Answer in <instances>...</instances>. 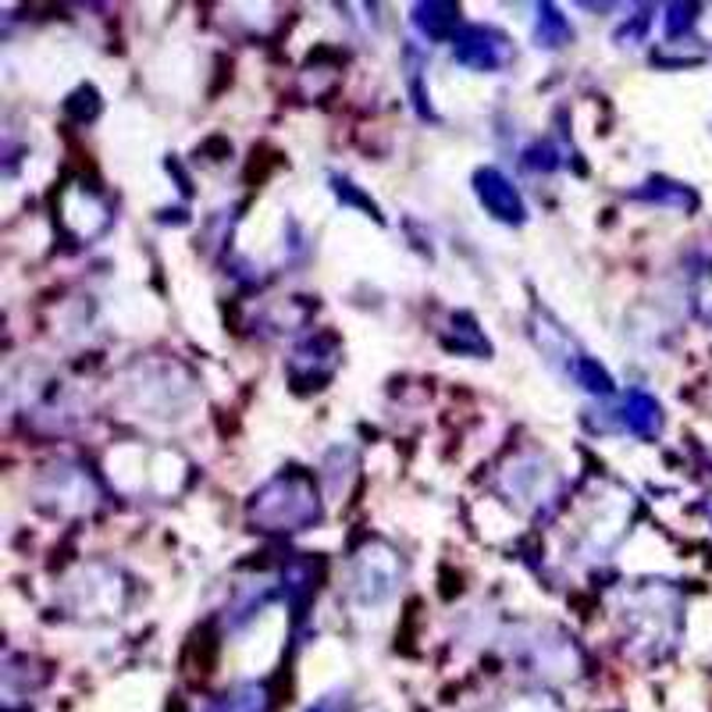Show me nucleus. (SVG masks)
Returning <instances> with one entry per match:
<instances>
[{"label": "nucleus", "mask_w": 712, "mask_h": 712, "mask_svg": "<svg viewBox=\"0 0 712 712\" xmlns=\"http://www.w3.org/2000/svg\"><path fill=\"white\" fill-rule=\"evenodd\" d=\"M457 58L463 64H471V68H499L502 61L510 58V50H507V40H502L499 33H491V29H482V25H474V29H467L457 40Z\"/></svg>", "instance_id": "f03ea898"}, {"label": "nucleus", "mask_w": 712, "mask_h": 712, "mask_svg": "<svg viewBox=\"0 0 712 712\" xmlns=\"http://www.w3.org/2000/svg\"><path fill=\"white\" fill-rule=\"evenodd\" d=\"M250 513H253V521H261L267 530H300L321 516L314 488H310V482L300 474L271 482L261 496H257Z\"/></svg>", "instance_id": "f257e3e1"}, {"label": "nucleus", "mask_w": 712, "mask_h": 712, "mask_svg": "<svg viewBox=\"0 0 712 712\" xmlns=\"http://www.w3.org/2000/svg\"><path fill=\"white\" fill-rule=\"evenodd\" d=\"M477 197H482V203L488 207L491 214L499 217V222H524V200H521V192H516L507 178H502L499 172H482L477 175Z\"/></svg>", "instance_id": "7ed1b4c3"}, {"label": "nucleus", "mask_w": 712, "mask_h": 712, "mask_svg": "<svg viewBox=\"0 0 712 712\" xmlns=\"http://www.w3.org/2000/svg\"><path fill=\"white\" fill-rule=\"evenodd\" d=\"M392 585H396V560L392 552L385 555H374L371 552L360 560V574H357V595L360 602H382L385 595H392Z\"/></svg>", "instance_id": "20e7f679"}, {"label": "nucleus", "mask_w": 712, "mask_h": 712, "mask_svg": "<svg viewBox=\"0 0 712 712\" xmlns=\"http://www.w3.org/2000/svg\"><path fill=\"white\" fill-rule=\"evenodd\" d=\"M457 15H460V11L452 4H421L417 8V25L427 36H432V40H438V36H446L452 25H457Z\"/></svg>", "instance_id": "423d86ee"}, {"label": "nucleus", "mask_w": 712, "mask_h": 712, "mask_svg": "<svg viewBox=\"0 0 712 712\" xmlns=\"http://www.w3.org/2000/svg\"><path fill=\"white\" fill-rule=\"evenodd\" d=\"M538 40L546 47H563L570 40V25L555 8H541L538 11Z\"/></svg>", "instance_id": "0eeeda50"}, {"label": "nucleus", "mask_w": 712, "mask_h": 712, "mask_svg": "<svg viewBox=\"0 0 712 712\" xmlns=\"http://www.w3.org/2000/svg\"><path fill=\"white\" fill-rule=\"evenodd\" d=\"M695 300H698V310H702V317L712 321V267L702 275V282H698Z\"/></svg>", "instance_id": "1a4fd4ad"}, {"label": "nucleus", "mask_w": 712, "mask_h": 712, "mask_svg": "<svg viewBox=\"0 0 712 712\" xmlns=\"http://www.w3.org/2000/svg\"><path fill=\"white\" fill-rule=\"evenodd\" d=\"M574 378L588 388V392H610V378H605V371L595 364L588 357H577L574 364Z\"/></svg>", "instance_id": "6e6552de"}, {"label": "nucleus", "mask_w": 712, "mask_h": 712, "mask_svg": "<svg viewBox=\"0 0 712 712\" xmlns=\"http://www.w3.org/2000/svg\"><path fill=\"white\" fill-rule=\"evenodd\" d=\"M624 424L634 435H655L659 432V403L645 392H630L624 403Z\"/></svg>", "instance_id": "39448f33"}]
</instances>
